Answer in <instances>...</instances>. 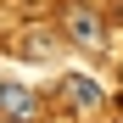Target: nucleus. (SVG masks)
<instances>
[{"label":"nucleus","mask_w":123,"mask_h":123,"mask_svg":"<svg viewBox=\"0 0 123 123\" xmlns=\"http://www.w3.org/2000/svg\"><path fill=\"white\" fill-rule=\"evenodd\" d=\"M62 34L73 45H84V50H106L112 45V23L95 6H62Z\"/></svg>","instance_id":"f257e3e1"},{"label":"nucleus","mask_w":123,"mask_h":123,"mask_svg":"<svg viewBox=\"0 0 123 123\" xmlns=\"http://www.w3.org/2000/svg\"><path fill=\"white\" fill-rule=\"evenodd\" d=\"M62 101H73V112H95V106H106V90L84 73H62Z\"/></svg>","instance_id":"f03ea898"},{"label":"nucleus","mask_w":123,"mask_h":123,"mask_svg":"<svg viewBox=\"0 0 123 123\" xmlns=\"http://www.w3.org/2000/svg\"><path fill=\"white\" fill-rule=\"evenodd\" d=\"M0 117H11V123H34V117H39L34 90H23V84H0Z\"/></svg>","instance_id":"7ed1b4c3"},{"label":"nucleus","mask_w":123,"mask_h":123,"mask_svg":"<svg viewBox=\"0 0 123 123\" xmlns=\"http://www.w3.org/2000/svg\"><path fill=\"white\" fill-rule=\"evenodd\" d=\"M17 50H23V56H34V62H45L56 45H50V34H23V39H17Z\"/></svg>","instance_id":"20e7f679"},{"label":"nucleus","mask_w":123,"mask_h":123,"mask_svg":"<svg viewBox=\"0 0 123 123\" xmlns=\"http://www.w3.org/2000/svg\"><path fill=\"white\" fill-rule=\"evenodd\" d=\"M0 123H11V117H0Z\"/></svg>","instance_id":"39448f33"}]
</instances>
